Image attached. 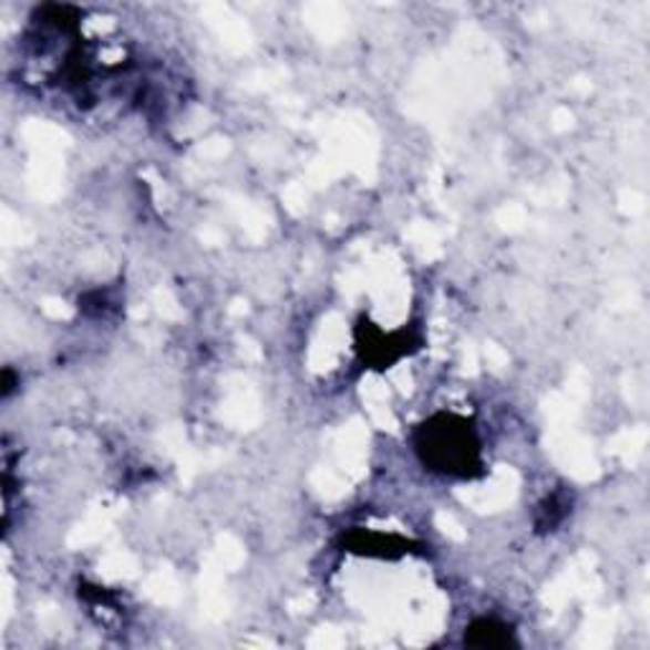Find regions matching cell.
Wrapping results in <instances>:
<instances>
[{"mask_svg": "<svg viewBox=\"0 0 650 650\" xmlns=\"http://www.w3.org/2000/svg\"><path fill=\"white\" fill-rule=\"evenodd\" d=\"M420 461L445 478H473L481 473V437L475 424L457 414H435L414 432Z\"/></svg>", "mask_w": 650, "mask_h": 650, "instance_id": "1", "label": "cell"}, {"mask_svg": "<svg viewBox=\"0 0 650 650\" xmlns=\"http://www.w3.org/2000/svg\"><path fill=\"white\" fill-rule=\"evenodd\" d=\"M420 338L412 331L384 333L374 323H361L357 328V351L363 363L374 369H389L399 359H404L412 349H417Z\"/></svg>", "mask_w": 650, "mask_h": 650, "instance_id": "2", "label": "cell"}, {"mask_svg": "<svg viewBox=\"0 0 650 650\" xmlns=\"http://www.w3.org/2000/svg\"><path fill=\"white\" fill-rule=\"evenodd\" d=\"M465 643L475 648H501L514 643V630L496 618H481L467 628Z\"/></svg>", "mask_w": 650, "mask_h": 650, "instance_id": "3", "label": "cell"}, {"mask_svg": "<svg viewBox=\"0 0 650 650\" xmlns=\"http://www.w3.org/2000/svg\"><path fill=\"white\" fill-rule=\"evenodd\" d=\"M349 546H351V551L361 549L363 554H369V557H392V549L404 554L406 541L396 539V536L357 532V534L349 536Z\"/></svg>", "mask_w": 650, "mask_h": 650, "instance_id": "4", "label": "cell"}]
</instances>
